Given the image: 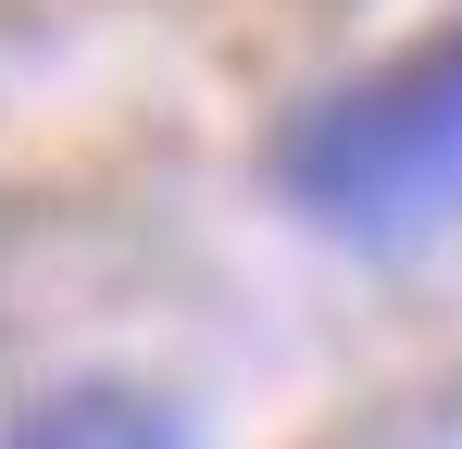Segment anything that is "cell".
<instances>
[{
    "label": "cell",
    "instance_id": "6da1fadb",
    "mask_svg": "<svg viewBox=\"0 0 462 449\" xmlns=\"http://www.w3.org/2000/svg\"><path fill=\"white\" fill-rule=\"evenodd\" d=\"M275 175L325 237H363V250L438 237L462 213V25L412 38L400 63L350 75V87H325L288 125Z\"/></svg>",
    "mask_w": 462,
    "mask_h": 449
},
{
    "label": "cell",
    "instance_id": "7a4b0ae2",
    "mask_svg": "<svg viewBox=\"0 0 462 449\" xmlns=\"http://www.w3.org/2000/svg\"><path fill=\"white\" fill-rule=\"evenodd\" d=\"M13 449H188V425L138 387H63L13 425Z\"/></svg>",
    "mask_w": 462,
    "mask_h": 449
}]
</instances>
